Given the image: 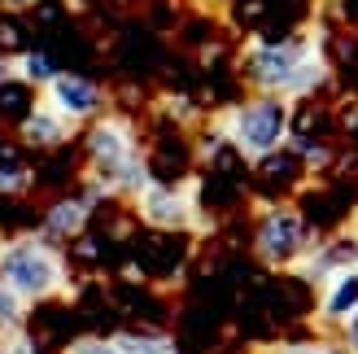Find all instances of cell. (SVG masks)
Instances as JSON below:
<instances>
[{
  "label": "cell",
  "mask_w": 358,
  "mask_h": 354,
  "mask_svg": "<svg viewBox=\"0 0 358 354\" xmlns=\"http://www.w3.org/2000/svg\"><path fill=\"white\" fill-rule=\"evenodd\" d=\"M223 136H227L245 157H254V162L280 153V145L289 140V101H284V97L254 92L249 101H241V105H231V110H227Z\"/></svg>",
  "instance_id": "3957f363"
},
{
  "label": "cell",
  "mask_w": 358,
  "mask_h": 354,
  "mask_svg": "<svg viewBox=\"0 0 358 354\" xmlns=\"http://www.w3.org/2000/svg\"><path fill=\"white\" fill-rule=\"evenodd\" d=\"M350 346H354V350H358V311H354V315H350Z\"/></svg>",
  "instance_id": "9a60e30c"
},
{
  "label": "cell",
  "mask_w": 358,
  "mask_h": 354,
  "mask_svg": "<svg viewBox=\"0 0 358 354\" xmlns=\"http://www.w3.org/2000/svg\"><path fill=\"white\" fill-rule=\"evenodd\" d=\"M254 245H258V254H262L266 262L284 267V262H293V258L306 254V245H310V223L301 219L293 206H271V210L258 219V227H254Z\"/></svg>",
  "instance_id": "5b68a950"
},
{
  "label": "cell",
  "mask_w": 358,
  "mask_h": 354,
  "mask_svg": "<svg viewBox=\"0 0 358 354\" xmlns=\"http://www.w3.org/2000/svg\"><path fill=\"white\" fill-rule=\"evenodd\" d=\"M13 75L22 79L27 87H35V92H44V87H48L52 79H57L62 70L52 66V62L44 57V52H40V48H27V52H17V57H13Z\"/></svg>",
  "instance_id": "8fae6325"
},
{
  "label": "cell",
  "mask_w": 358,
  "mask_h": 354,
  "mask_svg": "<svg viewBox=\"0 0 358 354\" xmlns=\"http://www.w3.org/2000/svg\"><path fill=\"white\" fill-rule=\"evenodd\" d=\"M245 79L266 97H310L324 83V62L306 35L293 40H254L241 52Z\"/></svg>",
  "instance_id": "7a4b0ae2"
},
{
  "label": "cell",
  "mask_w": 358,
  "mask_h": 354,
  "mask_svg": "<svg viewBox=\"0 0 358 354\" xmlns=\"http://www.w3.org/2000/svg\"><path fill=\"white\" fill-rule=\"evenodd\" d=\"M87 219H92V210H87V201L79 197H57V201H48V210H44V219H40V236L44 241H75V236H83V227H87Z\"/></svg>",
  "instance_id": "ba28073f"
},
{
  "label": "cell",
  "mask_w": 358,
  "mask_h": 354,
  "mask_svg": "<svg viewBox=\"0 0 358 354\" xmlns=\"http://www.w3.org/2000/svg\"><path fill=\"white\" fill-rule=\"evenodd\" d=\"M0 280L22 297H48L62 289L66 262L57 254V245L44 236H13L0 245Z\"/></svg>",
  "instance_id": "277c9868"
},
{
  "label": "cell",
  "mask_w": 358,
  "mask_h": 354,
  "mask_svg": "<svg viewBox=\"0 0 358 354\" xmlns=\"http://www.w3.org/2000/svg\"><path fill=\"white\" fill-rule=\"evenodd\" d=\"M66 354H118V346L114 341H101V337H79Z\"/></svg>",
  "instance_id": "5bb4252c"
},
{
  "label": "cell",
  "mask_w": 358,
  "mask_h": 354,
  "mask_svg": "<svg viewBox=\"0 0 358 354\" xmlns=\"http://www.w3.org/2000/svg\"><path fill=\"white\" fill-rule=\"evenodd\" d=\"M17 136H22V145H31V149H57V145H66L70 136H75V122H66L52 105H35V110L17 122Z\"/></svg>",
  "instance_id": "9c48e42d"
},
{
  "label": "cell",
  "mask_w": 358,
  "mask_h": 354,
  "mask_svg": "<svg viewBox=\"0 0 358 354\" xmlns=\"http://www.w3.org/2000/svg\"><path fill=\"white\" fill-rule=\"evenodd\" d=\"M27 5H35V0H0V9H27Z\"/></svg>",
  "instance_id": "2e32d148"
},
{
  "label": "cell",
  "mask_w": 358,
  "mask_h": 354,
  "mask_svg": "<svg viewBox=\"0 0 358 354\" xmlns=\"http://www.w3.org/2000/svg\"><path fill=\"white\" fill-rule=\"evenodd\" d=\"M44 105H52L66 122H96L105 114V87L96 79H83V75H70V70H62L57 79H52L44 92H40Z\"/></svg>",
  "instance_id": "8992f818"
},
{
  "label": "cell",
  "mask_w": 358,
  "mask_h": 354,
  "mask_svg": "<svg viewBox=\"0 0 358 354\" xmlns=\"http://www.w3.org/2000/svg\"><path fill=\"white\" fill-rule=\"evenodd\" d=\"M83 153H87V180H96L110 197H140L153 184L149 157L140 153V140L122 114H101L83 132Z\"/></svg>",
  "instance_id": "6da1fadb"
},
{
  "label": "cell",
  "mask_w": 358,
  "mask_h": 354,
  "mask_svg": "<svg viewBox=\"0 0 358 354\" xmlns=\"http://www.w3.org/2000/svg\"><path fill=\"white\" fill-rule=\"evenodd\" d=\"M289 354H332V350H319V346H297V350H289Z\"/></svg>",
  "instance_id": "e0dca14e"
},
{
  "label": "cell",
  "mask_w": 358,
  "mask_h": 354,
  "mask_svg": "<svg viewBox=\"0 0 358 354\" xmlns=\"http://www.w3.org/2000/svg\"><path fill=\"white\" fill-rule=\"evenodd\" d=\"M0 354H5V346H0Z\"/></svg>",
  "instance_id": "ac0fdd59"
},
{
  "label": "cell",
  "mask_w": 358,
  "mask_h": 354,
  "mask_svg": "<svg viewBox=\"0 0 358 354\" xmlns=\"http://www.w3.org/2000/svg\"><path fill=\"white\" fill-rule=\"evenodd\" d=\"M22 315H27V297L0 280V324H17Z\"/></svg>",
  "instance_id": "4fadbf2b"
},
{
  "label": "cell",
  "mask_w": 358,
  "mask_h": 354,
  "mask_svg": "<svg viewBox=\"0 0 358 354\" xmlns=\"http://www.w3.org/2000/svg\"><path fill=\"white\" fill-rule=\"evenodd\" d=\"M136 210H140V219H145L149 227H162V232H171V227H188V219H192V192L179 188V184L153 180L136 197Z\"/></svg>",
  "instance_id": "52a82bcc"
},
{
  "label": "cell",
  "mask_w": 358,
  "mask_h": 354,
  "mask_svg": "<svg viewBox=\"0 0 358 354\" xmlns=\"http://www.w3.org/2000/svg\"><path fill=\"white\" fill-rule=\"evenodd\" d=\"M31 188V171L17 162V157L0 153V197H17V192Z\"/></svg>",
  "instance_id": "7c38bea8"
},
{
  "label": "cell",
  "mask_w": 358,
  "mask_h": 354,
  "mask_svg": "<svg viewBox=\"0 0 358 354\" xmlns=\"http://www.w3.org/2000/svg\"><path fill=\"white\" fill-rule=\"evenodd\" d=\"M354 311H358V267L336 276L328 297H324V315H328V320H350Z\"/></svg>",
  "instance_id": "30bf717a"
}]
</instances>
